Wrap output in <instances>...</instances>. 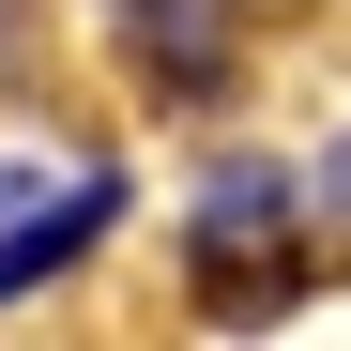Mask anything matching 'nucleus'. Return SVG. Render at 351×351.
Instances as JSON below:
<instances>
[{
  "mask_svg": "<svg viewBox=\"0 0 351 351\" xmlns=\"http://www.w3.org/2000/svg\"><path fill=\"white\" fill-rule=\"evenodd\" d=\"M0 214H31V168H0Z\"/></svg>",
  "mask_w": 351,
  "mask_h": 351,
  "instance_id": "obj_5",
  "label": "nucleus"
},
{
  "mask_svg": "<svg viewBox=\"0 0 351 351\" xmlns=\"http://www.w3.org/2000/svg\"><path fill=\"white\" fill-rule=\"evenodd\" d=\"M184 275H199V306L214 321H245V306H290V168H214L199 184V229H184Z\"/></svg>",
  "mask_w": 351,
  "mask_h": 351,
  "instance_id": "obj_1",
  "label": "nucleus"
},
{
  "mask_svg": "<svg viewBox=\"0 0 351 351\" xmlns=\"http://www.w3.org/2000/svg\"><path fill=\"white\" fill-rule=\"evenodd\" d=\"M107 214H123V184L92 168V184H62V199H46L31 229H0V306H16V290H46L62 260H92V245H107Z\"/></svg>",
  "mask_w": 351,
  "mask_h": 351,
  "instance_id": "obj_2",
  "label": "nucleus"
},
{
  "mask_svg": "<svg viewBox=\"0 0 351 351\" xmlns=\"http://www.w3.org/2000/svg\"><path fill=\"white\" fill-rule=\"evenodd\" d=\"M138 16H153V46H168V77H214V16H199V0H138Z\"/></svg>",
  "mask_w": 351,
  "mask_h": 351,
  "instance_id": "obj_3",
  "label": "nucleus"
},
{
  "mask_svg": "<svg viewBox=\"0 0 351 351\" xmlns=\"http://www.w3.org/2000/svg\"><path fill=\"white\" fill-rule=\"evenodd\" d=\"M321 199H336V214H351V138H336V153H321Z\"/></svg>",
  "mask_w": 351,
  "mask_h": 351,
  "instance_id": "obj_4",
  "label": "nucleus"
},
{
  "mask_svg": "<svg viewBox=\"0 0 351 351\" xmlns=\"http://www.w3.org/2000/svg\"><path fill=\"white\" fill-rule=\"evenodd\" d=\"M0 16H16V0H0Z\"/></svg>",
  "mask_w": 351,
  "mask_h": 351,
  "instance_id": "obj_6",
  "label": "nucleus"
}]
</instances>
